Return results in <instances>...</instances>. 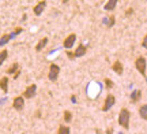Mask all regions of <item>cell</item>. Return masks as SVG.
<instances>
[{
  "mask_svg": "<svg viewBox=\"0 0 147 134\" xmlns=\"http://www.w3.org/2000/svg\"><path fill=\"white\" fill-rule=\"evenodd\" d=\"M22 32H23V29H22V27H16L15 30H14L12 33H11V37H12V38L16 37V36H18V34H21Z\"/></svg>",
  "mask_w": 147,
  "mask_h": 134,
  "instance_id": "obj_23",
  "label": "cell"
},
{
  "mask_svg": "<svg viewBox=\"0 0 147 134\" xmlns=\"http://www.w3.org/2000/svg\"><path fill=\"white\" fill-rule=\"evenodd\" d=\"M142 47L144 49H147V34L144 36V38H143V41H142Z\"/></svg>",
  "mask_w": 147,
  "mask_h": 134,
  "instance_id": "obj_25",
  "label": "cell"
},
{
  "mask_svg": "<svg viewBox=\"0 0 147 134\" xmlns=\"http://www.w3.org/2000/svg\"><path fill=\"white\" fill-rule=\"evenodd\" d=\"M129 119H131V112L127 108H121L120 114H119V124L123 129L128 130L129 129Z\"/></svg>",
  "mask_w": 147,
  "mask_h": 134,
  "instance_id": "obj_1",
  "label": "cell"
},
{
  "mask_svg": "<svg viewBox=\"0 0 147 134\" xmlns=\"http://www.w3.org/2000/svg\"><path fill=\"white\" fill-rule=\"evenodd\" d=\"M48 41H49V40H48V37H42L41 40L37 43V45H36V51H37V52H40V51H42V49L45 48V47H47V44H48Z\"/></svg>",
  "mask_w": 147,
  "mask_h": 134,
  "instance_id": "obj_13",
  "label": "cell"
},
{
  "mask_svg": "<svg viewBox=\"0 0 147 134\" xmlns=\"http://www.w3.org/2000/svg\"><path fill=\"white\" fill-rule=\"evenodd\" d=\"M135 69L138 70L139 74H142L143 77H146V71H147V60L143 56H139L135 60Z\"/></svg>",
  "mask_w": 147,
  "mask_h": 134,
  "instance_id": "obj_2",
  "label": "cell"
},
{
  "mask_svg": "<svg viewBox=\"0 0 147 134\" xmlns=\"http://www.w3.org/2000/svg\"><path fill=\"white\" fill-rule=\"evenodd\" d=\"M113 86H115L113 81L109 80V78H105V89H112Z\"/></svg>",
  "mask_w": 147,
  "mask_h": 134,
  "instance_id": "obj_21",
  "label": "cell"
},
{
  "mask_svg": "<svg viewBox=\"0 0 147 134\" xmlns=\"http://www.w3.org/2000/svg\"><path fill=\"white\" fill-rule=\"evenodd\" d=\"M132 12H134V10H132V8H128V10H127V12H125V15H132Z\"/></svg>",
  "mask_w": 147,
  "mask_h": 134,
  "instance_id": "obj_26",
  "label": "cell"
},
{
  "mask_svg": "<svg viewBox=\"0 0 147 134\" xmlns=\"http://www.w3.org/2000/svg\"><path fill=\"white\" fill-rule=\"evenodd\" d=\"M59 75H60V67H59V65H56V63H51L49 70H48V78H49V81L56 82L57 78H59Z\"/></svg>",
  "mask_w": 147,
  "mask_h": 134,
  "instance_id": "obj_3",
  "label": "cell"
},
{
  "mask_svg": "<svg viewBox=\"0 0 147 134\" xmlns=\"http://www.w3.org/2000/svg\"><path fill=\"white\" fill-rule=\"evenodd\" d=\"M36 93H37V85L36 84H32V85H29L26 89H25L22 96L25 97V99H33V97L36 96Z\"/></svg>",
  "mask_w": 147,
  "mask_h": 134,
  "instance_id": "obj_5",
  "label": "cell"
},
{
  "mask_svg": "<svg viewBox=\"0 0 147 134\" xmlns=\"http://www.w3.org/2000/svg\"><path fill=\"white\" fill-rule=\"evenodd\" d=\"M8 85H10V80H8V77H1L0 78V89L4 92V93H7L8 92Z\"/></svg>",
  "mask_w": 147,
  "mask_h": 134,
  "instance_id": "obj_11",
  "label": "cell"
},
{
  "mask_svg": "<svg viewBox=\"0 0 147 134\" xmlns=\"http://www.w3.org/2000/svg\"><path fill=\"white\" fill-rule=\"evenodd\" d=\"M140 99H142V90H140V89H135V90L131 93V101L135 104V103H138Z\"/></svg>",
  "mask_w": 147,
  "mask_h": 134,
  "instance_id": "obj_12",
  "label": "cell"
},
{
  "mask_svg": "<svg viewBox=\"0 0 147 134\" xmlns=\"http://www.w3.org/2000/svg\"><path fill=\"white\" fill-rule=\"evenodd\" d=\"M115 22H116V16L115 15H110L109 19H108V22H106V23H108V27H112L113 25H115Z\"/></svg>",
  "mask_w": 147,
  "mask_h": 134,
  "instance_id": "obj_22",
  "label": "cell"
},
{
  "mask_svg": "<svg viewBox=\"0 0 147 134\" xmlns=\"http://www.w3.org/2000/svg\"><path fill=\"white\" fill-rule=\"evenodd\" d=\"M112 70H113L117 75H123V73H124V66H123L121 62L116 60L115 63H113V66H112Z\"/></svg>",
  "mask_w": 147,
  "mask_h": 134,
  "instance_id": "obj_10",
  "label": "cell"
},
{
  "mask_svg": "<svg viewBox=\"0 0 147 134\" xmlns=\"http://www.w3.org/2000/svg\"><path fill=\"white\" fill-rule=\"evenodd\" d=\"M117 1H119V0H108L106 4L104 5V8H105L106 11H113L116 8V5H117Z\"/></svg>",
  "mask_w": 147,
  "mask_h": 134,
  "instance_id": "obj_14",
  "label": "cell"
},
{
  "mask_svg": "<svg viewBox=\"0 0 147 134\" xmlns=\"http://www.w3.org/2000/svg\"><path fill=\"white\" fill-rule=\"evenodd\" d=\"M67 1H68V0H64V1H63V3H67Z\"/></svg>",
  "mask_w": 147,
  "mask_h": 134,
  "instance_id": "obj_28",
  "label": "cell"
},
{
  "mask_svg": "<svg viewBox=\"0 0 147 134\" xmlns=\"http://www.w3.org/2000/svg\"><path fill=\"white\" fill-rule=\"evenodd\" d=\"M139 115H140V118H142L143 120H147V104L140 105V108H139Z\"/></svg>",
  "mask_w": 147,
  "mask_h": 134,
  "instance_id": "obj_16",
  "label": "cell"
},
{
  "mask_svg": "<svg viewBox=\"0 0 147 134\" xmlns=\"http://www.w3.org/2000/svg\"><path fill=\"white\" fill-rule=\"evenodd\" d=\"M86 52H87V47L83 45V44H80V45H78L76 49L74 51V55H75V58H82V56L86 55Z\"/></svg>",
  "mask_w": 147,
  "mask_h": 134,
  "instance_id": "obj_9",
  "label": "cell"
},
{
  "mask_svg": "<svg viewBox=\"0 0 147 134\" xmlns=\"http://www.w3.org/2000/svg\"><path fill=\"white\" fill-rule=\"evenodd\" d=\"M19 74H21V70H18V71H16L15 74H14V78H15V80H16V78L19 77Z\"/></svg>",
  "mask_w": 147,
  "mask_h": 134,
  "instance_id": "obj_27",
  "label": "cell"
},
{
  "mask_svg": "<svg viewBox=\"0 0 147 134\" xmlns=\"http://www.w3.org/2000/svg\"><path fill=\"white\" fill-rule=\"evenodd\" d=\"M57 134H71V130H69L68 126L61 124V126H60V127L57 129Z\"/></svg>",
  "mask_w": 147,
  "mask_h": 134,
  "instance_id": "obj_18",
  "label": "cell"
},
{
  "mask_svg": "<svg viewBox=\"0 0 147 134\" xmlns=\"http://www.w3.org/2000/svg\"><path fill=\"white\" fill-rule=\"evenodd\" d=\"M12 107H14V110H16V111H22V110L25 108V97L16 96L15 99H14V101H12Z\"/></svg>",
  "mask_w": 147,
  "mask_h": 134,
  "instance_id": "obj_6",
  "label": "cell"
},
{
  "mask_svg": "<svg viewBox=\"0 0 147 134\" xmlns=\"http://www.w3.org/2000/svg\"><path fill=\"white\" fill-rule=\"evenodd\" d=\"M115 104H116V97L113 96V95H108V96L105 97V103H104V105H102V111H104V112L109 111Z\"/></svg>",
  "mask_w": 147,
  "mask_h": 134,
  "instance_id": "obj_4",
  "label": "cell"
},
{
  "mask_svg": "<svg viewBox=\"0 0 147 134\" xmlns=\"http://www.w3.org/2000/svg\"><path fill=\"white\" fill-rule=\"evenodd\" d=\"M18 70H19V65H18V63H14V65H11L10 69L7 70V74H15Z\"/></svg>",
  "mask_w": 147,
  "mask_h": 134,
  "instance_id": "obj_19",
  "label": "cell"
},
{
  "mask_svg": "<svg viewBox=\"0 0 147 134\" xmlns=\"http://www.w3.org/2000/svg\"><path fill=\"white\" fill-rule=\"evenodd\" d=\"M7 58H8V51H7V49H1V51H0V67H1L3 63L7 60Z\"/></svg>",
  "mask_w": 147,
  "mask_h": 134,
  "instance_id": "obj_17",
  "label": "cell"
},
{
  "mask_svg": "<svg viewBox=\"0 0 147 134\" xmlns=\"http://www.w3.org/2000/svg\"><path fill=\"white\" fill-rule=\"evenodd\" d=\"M47 8V1L45 0H42V1H40L38 4L34 5V8H33V11H34V14H36L37 16H40L44 12V10Z\"/></svg>",
  "mask_w": 147,
  "mask_h": 134,
  "instance_id": "obj_8",
  "label": "cell"
},
{
  "mask_svg": "<svg viewBox=\"0 0 147 134\" xmlns=\"http://www.w3.org/2000/svg\"><path fill=\"white\" fill-rule=\"evenodd\" d=\"M71 120H72V114H71V111H64V122L69 123Z\"/></svg>",
  "mask_w": 147,
  "mask_h": 134,
  "instance_id": "obj_20",
  "label": "cell"
},
{
  "mask_svg": "<svg viewBox=\"0 0 147 134\" xmlns=\"http://www.w3.org/2000/svg\"><path fill=\"white\" fill-rule=\"evenodd\" d=\"M67 56H68V59H71V60L76 59V58H75V55H74V52H71L69 49H67Z\"/></svg>",
  "mask_w": 147,
  "mask_h": 134,
  "instance_id": "obj_24",
  "label": "cell"
},
{
  "mask_svg": "<svg viewBox=\"0 0 147 134\" xmlns=\"http://www.w3.org/2000/svg\"><path fill=\"white\" fill-rule=\"evenodd\" d=\"M11 40H12V37H11V33H10V34H3V36L0 37V47H4V45H7Z\"/></svg>",
  "mask_w": 147,
  "mask_h": 134,
  "instance_id": "obj_15",
  "label": "cell"
},
{
  "mask_svg": "<svg viewBox=\"0 0 147 134\" xmlns=\"http://www.w3.org/2000/svg\"><path fill=\"white\" fill-rule=\"evenodd\" d=\"M75 41H76V34H68L65 40L63 41V47L65 49H71L72 48V45H75Z\"/></svg>",
  "mask_w": 147,
  "mask_h": 134,
  "instance_id": "obj_7",
  "label": "cell"
}]
</instances>
